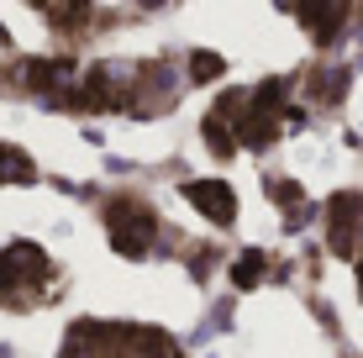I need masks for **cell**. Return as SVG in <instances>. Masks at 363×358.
<instances>
[{"instance_id": "obj_1", "label": "cell", "mask_w": 363, "mask_h": 358, "mask_svg": "<svg viewBox=\"0 0 363 358\" xmlns=\"http://www.w3.org/2000/svg\"><path fill=\"white\" fill-rule=\"evenodd\" d=\"M111 221V242H116L127 258H143L147 248H153V237H158V216H153V206L147 201H137V195H121L116 206L106 211Z\"/></svg>"}, {"instance_id": "obj_2", "label": "cell", "mask_w": 363, "mask_h": 358, "mask_svg": "<svg viewBox=\"0 0 363 358\" xmlns=\"http://www.w3.org/2000/svg\"><path fill=\"white\" fill-rule=\"evenodd\" d=\"M184 195H190V201H195V206H200V211H206L211 221H232V216H237V201H232V190H227V184H216V179H206V184H190Z\"/></svg>"}, {"instance_id": "obj_3", "label": "cell", "mask_w": 363, "mask_h": 358, "mask_svg": "<svg viewBox=\"0 0 363 358\" xmlns=\"http://www.w3.org/2000/svg\"><path fill=\"white\" fill-rule=\"evenodd\" d=\"M37 169H32V158H21L16 147H0V184L6 179H32Z\"/></svg>"}, {"instance_id": "obj_4", "label": "cell", "mask_w": 363, "mask_h": 358, "mask_svg": "<svg viewBox=\"0 0 363 358\" xmlns=\"http://www.w3.org/2000/svg\"><path fill=\"white\" fill-rule=\"evenodd\" d=\"M237 285H258V274H264V253H247V258H237Z\"/></svg>"}, {"instance_id": "obj_5", "label": "cell", "mask_w": 363, "mask_h": 358, "mask_svg": "<svg viewBox=\"0 0 363 358\" xmlns=\"http://www.w3.org/2000/svg\"><path fill=\"white\" fill-rule=\"evenodd\" d=\"M190 64H195V69H190L195 79H216V74H221V58H216V53H195Z\"/></svg>"}, {"instance_id": "obj_6", "label": "cell", "mask_w": 363, "mask_h": 358, "mask_svg": "<svg viewBox=\"0 0 363 358\" xmlns=\"http://www.w3.org/2000/svg\"><path fill=\"white\" fill-rule=\"evenodd\" d=\"M0 43H6V32H0Z\"/></svg>"}]
</instances>
